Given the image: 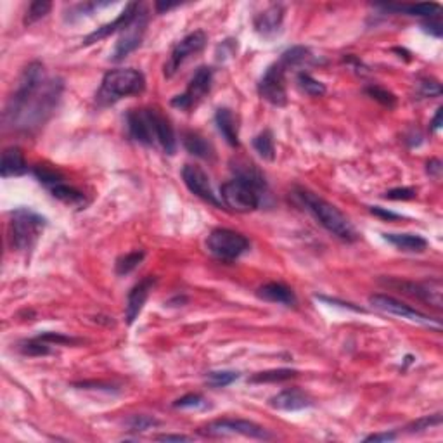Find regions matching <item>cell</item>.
Wrapping results in <instances>:
<instances>
[{"instance_id": "cell-15", "label": "cell", "mask_w": 443, "mask_h": 443, "mask_svg": "<svg viewBox=\"0 0 443 443\" xmlns=\"http://www.w3.org/2000/svg\"><path fill=\"white\" fill-rule=\"evenodd\" d=\"M393 288L400 289L405 295L412 296V298L422 299L428 302L429 305H435L436 308L442 306V288L440 282H407V281H390L388 282Z\"/></svg>"}, {"instance_id": "cell-5", "label": "cell", "mask_w": 443, "mask_h": 443, "mask_svg": "<svg viewBox=\"0 0 443 443\" xmlns=\"http://www.w3.org/2000/svg\"><path fill=\"white\" fill-rule=\"evenodd\" d=\"M220 197L222 203L237 213H250L260 206V190L236 177L222 186Z\"/></svg>"}, {"instance_id": "cell-12", "label": "cell", "mask_w": 443, "mask_h": 443, "mask_svg": "<svg viewBox=\"0 0 443 443\" xmlns=\"http://www.w3.org/2000/svg\"><path fill=\"white\" fill-rule=\"evenodd\" d=\"M203 433L208 436L241 435V436H248V438H257V440L270 438L267 429L255 424V422L246 421V419H218V421L210 422V424L203 429Z\"/></svg>"}, {"instance_id": "cell-48", "label": "cell", "mask_w": 443, "mask_h": 443, "mask_svg": "<svg viewBox=\"0 0 443 443\" xmlns=\"http://www.w3.org/2000/svg\"><path fill=\"white\" fill-rule=\"evenodd\" d=\"M440 172H442V163H440L438 159H431V161L428 163V173L438 177Z\"/></svg>"}, {"instance_id": "cell-14", "label": "cell", "mask_w": 443, "mask_h": 443, "mask_svg": "<svg viewBox=\"0 0 443 443\" xmlns=\"http://www.w3.org/2000/svg\"><path fill=\"white\" fill-rule=\"evenodd\" d=\"M182 180L187 186V189L194 194V196L201 197L206 203L213 204V206H222V201L218 199L217 194L211 189V182L208 173L204 172L201 166L197 165H186L182 168Z\"/></svg>"}, {"instance_id": "cell-10", "label": "cell", "mask_w": 443, "mask_h": 443, "mask_svg": "<svg viewBox=\"0 0 443 443\" xmlns=\"http://www.w3.org/2000/svg\"><path fill=\"white\" fill-rule=\"evenodd\" d=\"M146 26H148V12H146L144 6L141 8L139 14L135 16L134 21L127 26V28L121 32V37L118 39L117 46H115L113 54L109 59L118 63V61H124L125 57L130 56L135 49L142 43V39H144Z\"/></svg>"}, {"instance_id": "cell-11", "label": "cell", "mask_w": 443, "mask_h": 443, "mask_svg": "<svg viewBox=\"0 0 443 443\" xmlns=\"http://www.w3.org/2000/svg\"><path fill=\"white\" fill-rule=\"evenodd\" d=\"M204 46H206V33L201 32V30H197V32L190 33V35H187L186 39L180 40V42L172 49L165 66H163V73H165V77L172 78L173 75L180 70V66H182L190 56L201 52V50L204 49Z\"/></svg>"}, {"instance_id": "cell-2", "label": "cell", "mask_w": 443, "mask_h": 443, "mask_svg": "<svg viewBox=\"0 0 443 443\" xmlns=\"http://www.w3.org/2000/svg\"><path fill=\"white\" fill-rule=\"evenodd\" d=\"M296 196L327 233H331L338 239L346 241V243H353V241L359 239V234H357L355 227L352 226V222L335 204H331L329 201L322 199L315 193L306 189H298Z\"/></svg>"}, {"instance_id": "cell-8", "label": "cell", "mask_w": 443, "mask_h": 443, "mask_svg": "<svg viewBox=\"0 0 443 443\" xmlns=\"http://www.w3.org/2000/svg\"><path fill=\"white\" fill-rule=\"evenodd\" d=\"M211 81H213V71H211V68H197L196 73L190 78L189 85H187V90L184 92V94L173 97L172 106L173 108L182 109V111H189V109L196 108V106L203 101L204 95L210 92Z\"/></svg>"}, {"instance_id": "cell-46", "label": "cell", "mask_w": 443, "mask_h": 443, "mask_svg": "<svg viewBox=\"0 0 443 443\" xmlns=\"http://www.w3.org/2000/svg\"><path fill=\"white\" fill-rule=\"evenodd\" d=\"M395 438H397L395 433H376V435L367 436L366 442H391Z\"/></svg>"}, {"instance_id": "cell-20", "label": "cell", "mask_w": 443, "mask_h": 443, "mask_svg": "<svg viewBox=\"0 0 443 443\" xmlns=\"http://www.w3.org/2000/svg\"><path fill=\"white\" fill-rule=\"evenodd\" d=\"M26 170H28V166H26L25 156H23L21 149L12 146V148H8L4 152H2L0 173H2L4 179L23 175V173H26Z\"/></svg>"}, {"instance_id": "cell-22", "label": "cell", "mask_w": 443, "mask_h": 443, "mask_svg": "<svg viewBox=\"0 0 443 443\" xmlns=\"http://www.w3.org/2000/svg\"><path fill=\"white\" fill-rule=\"evenodd\" d=\"M233 172L236 179L244 180V182L251 184L253 187H257L260 193H264L267 189V182H265L264 173L258 170V166L255 163L246 161V159H236L233 166Z\"/></svg>"}, {"instance_id": "cell-29", "label": "cell", "mask_w": 443, "mask_h": 443, "mask_svg": "<svg viewBox=\"0 0 443 443\" xmlns=\"http://www.w3.org/2000/svg\"><path fill=\"white\" fill-rule=\"evenodd\" d=\"M253 148L262 158L267 159V161H272L275 158V144L272 132L264 130L262 134H258L253 141Z\"/></svg>"}, {"instance_id": "cell-30", "label": "cell", "mask_w": 443, "mask_h": 443, "mask_svg": "<svg viewBox=\"0 0 443 443\" xmlns=\"http://www.w3.org/2000/svg\"><path fill=\"white\" fill-rule=\"evenodd\" d=\"M295 369H274V371H265V373H258L255 376L250 377L251 383H282L296 377Z\"/></svg>"}, {"instance_id": "cell-7", "label": "cell", "mask_w": 443, "mask_h": 443, "mask_svg": "<svg viewBox=\"0 0 443 443\" xmlns=\"http://www.w3.org/2000/svg\"><path fill=\"white\" fill-rule=\"evenodd\" d=\"M156 108L132 109L127 115V130L130 139L144 146H158L156 137Z\"/></svg>"}, {"instance_id": "cell-31", "label": "cell", "mask_w": 443, "mask_h": 443, "mask_svg": "<svg viewBox=\"0 0 443 443\" xmlns=\"http://www.w3.org/2000/svg\"><path fill=\"white\" fill-rule=\"evenodd\" d=\"M146 253L144 251H132V253H127L125 257L118 258L117 262V274L118 275H127L130 272H134L139 265L144 260Z\"/></svg>"}, {"instance_id": "cell-21", "label": "cell", "mask_w": 443, "mask_h": 443, "mask_svg": "<svg viewBox=\"0 0 443 443\" xmlns=\"http://www.w3.org/2000/svg\"><path fill=\"white\" fill-rule=\"evenodd\" d=\"M258 298L265 299L270 303H279V305H296V296L291 288L281 284V282H268L258 289Z\"/></svg>"}, {"instance_id": "cell-4", "label": "cell", "mask_w": 443, "mask_h": 443, "mask_svg": "<svg viewBox=\"0 0 443 443\" xmlns=\"http://www.w3.org/2000/svg\"><path fill=\"white\" fill-rule=\"evenodd\" d=\"M46 227V218L30 208H18L11 215V241L19 251L32 250Z\"/></svg>"}, {"instance_id": "cell-50", "label": "cell", "mask_w": 443, "mask_h": 443, "mask_svg": "<svg viewBox=\"0 0 443 443\" xmlns=\"http://www.w3.org/2000/svg\"><path fill=\"white\" fill-rule=\"evenodd\" d=\"M177 6H180L179 2H156V11L165 12V11H170V9L177 8Z\"/></svg>"}, {"instance_id": "cell-38", "label": "cell", "mask_w": 443, "mask_h": 443, "mask_svg": "<svg viewBox=\"0 0 443 443\" xmlns=\"http://www.w3.org/2000/svg\"><path fill=\"white\" fill-rule=\"evenodd\" d=\"M366 92L371 95V97L376 99L377 102L386 106V108H395V104H397V97H395L390 90H386V88L373 85V87H367Z\"/></svg>"}, {"instance_id": "cell-45", "label": "cell", "mask_w": 443, "mask_h": 443, "mask_svg": "<svg viewBox=\"0 0 443 443\" xmlns=\"http://www.w3.org/2000/svg\"><path fill=\"white\" fill-rule=\"evenodd\" d=\"M371 211H373L374 215H377V217L386 218V220H398V218H400V215L393 213V211H388V210H384V208H380V206H373L371 208Z\"/></svg>"}, {"instance_id": "cell-44", "label": "cell", "mask_w": 443, "mask_h": 443, "mask_svg": "<svg viewBox=\"0 0 443 443\" xmlns=\"http://www.w3.org/2000/svg\"><path fill=\"white\" fill-rule=\"evenodd\" d=\"M422 28H424L426 32L431 33L433 37H438V39L442 37V33H443L442 21H440V16H435V19L429 18V23H424V25H422Z\"/></svg>"}, {"instance_id": "cell-32", "label": "cell", "mask_w": 443, "mask_h": 443, "mask_svg": "<svg viewBox=\"0 0 443 443\" xmlns=\"http://www.w3.org/2000/svg\"><path fill=\"white\" fill-rule=\"evenodd\" d=\"M296 81H298V87L302 88L305 94L312 95V97H320V95L326 94V85H324L322 81L315 80L312 75L299 73L298 78H296Z\"/></svg>"}, {"instance_id": "cell-47", "label": "cell", "mask_w": 443, "mask_h": 443, "mask_svg": "<svg viewBox=\"0 0 443 443\" xmlns=\"http://www.w3.org/2000/svg\"><path fill=\"white\" fill-rule=\"evenodd\" d=\"M158 442H189V436L186 435H159L156 436Z\"/></svg>"}, {"instance_id": "cell-27", "label": "cell", "mask_w": 443, "mask_h": 443, "mask_svg": "<svg viewBox=\"0 0 443 443\" xmlns=\"http://www.w3.org/2000/svg\"><path fill=\"white\" fill-rule=\"evenodd\" d=\"M49 190L52 193V196L56 197V199L63 201V203L70 204V206H81V204H85L83 193L75 189V187L68 186L66 182L56 184V186L50 187Z\"/></svg>"}, {"instance_id": "cell-16", "label": "cell", "mask_w": 443, "mask_h": 443, "mask_svg": "<svg viewBox=\"0 0 443 443\" xmlns=\"http://www.w3.org/2000/svg\"><path fill=\"white\" fill-rule=\"evenodd\" d=\"M141 8H142V4H139V2H130V4L124 9V12H121V14L118 16L113 23H108V25L101 26V28H97L95 32H92L90 35L85 39L83 43L85 46H92V43L99 42V40L106 39V37H109V35H113V33L124 32V30L127 28L132 21H134L135 16H137L139 11H141Z\"/></svg>"}, {"instance_id": "cell-24", "label": "cell", "mask_w": 443, "mask_h": 443, "mask_svg": "<svg viewBox=\"0 0 443 443\" xmlns=\"http://www.w3.org/2000/svg\"><path fill=\"white\" fill-rule=\"evenodd\" d=\"M182 144L190 155L203 159H211L215 156V149L206 137L193 130H187L182 134Z\"/></svg>"}, {"instance_id": "cell-17", "label": "cell", "mask_w": 443, "mask_h": 443, "mask_svg": "<svg viewBox=\"0 0 443 443\" xmlns=\"http://www.w3.org/2000/svg\"><path fill=\"white\" fill-rule=\"evenodd\" d=\"M155 284L156 279L149 275V277H144L142 281H139L137 284L130 289V293H128L127 296V308H125V319H127L128 326H132V324L135 322V319L139 317V313L142 312L144 303L148 302L149 293L152 291Z\"/></svg>"}, {"instance_id": "cell-3", "label": "cell", "mask_w": 443, "mask_h": 443, "mask_svg": "<svg viewBox=\"0 0 443 443\" xmlns=\"http://www.w3.org/2000/svg\"><path fill=\"white\" fill-rule=\"evenodd\" d=\"M146 88V78L144 75L134 68H127V70H111L104 75L99 87L97 94H95V102L101 108L111 106L115 102L121 101L128 95L142 94Z\"/></svg>"}, {"instance_id": "cell-1", "label": "cell", "mask_w": 443, "mask_h": 443, "mask_svg": "<svg viewBox=\"0 0 443 443\" xmlns=\"http://www.w3.org/2000/svg\"><path fill=\"white\" fill-rule=\"evenodd\" d=\"M61 94L63 81L47 78L43 64L39 61L30 63L4 109L6 127L21 132L42 127L57 108Z\"/></svg>"}, {"instance_id": "cell-43", "label": "cell", "mask_w": 443, "mask_h": 443, "mask_svg": "<svg viewBox=\"0 0 443 443\" xmlns=\"http://www.w3.org/2000/svg\"><path fill=\"white\" fill-rule=\"evenodd\" d=\"M386 199H395V201H407V199H414L415 197V190L408 189V187H398V189H391L384 194Z\"/></svg>"}, {"instance_id": "cell-41", "label": "cell", "mask_w": 443, "mask_h": 443, "mask_svg": "<svg viewBox=\"0 0 443 443\" xmlns=\"http://www.w3.org/2000/svg\"><path fill=\"white\" fill-rule=\"evenodd\" d=\"M39 338L42 342L49 343V345H73V343H78V339L71 338V336H64L61 333H43Z\"/></svg>"}, {"instance_id": "cell-18", "label": "cell", "mask_w": 443, "mask_h": 443, "mask_svg": "<svg viewBox=\"0 0 443 443\" xmlns=\"http://www.w3.org/2000/svg\"><path fill=\"white\" fill-rule=\"evenodd\" d=\"M268 404L277 411H302V408L312 407L313 400L308 393H305L299 388H289V390H284L272 397Z\"/></svg>"}, {"instance_id": "cell-19", "label": "cell", "mask_w": 443, "mask_h": 443, "mask_svg": "<svg viewBox=\"0 0 443 443\" xmlns=\"http://www.w3.org/2000/svg\"><path fill=\"white\" fill-rule=\"evenodd\" d=\"M215 124H217L218 132L226 142L233 148L239 146V134H237V120L229 108H220L215 115Z\"/></svg>"}, {"instance_id": "cell-9", "label": "cell", "mask_w": 443, "mask_h": 443, "mask_svg": "<svg viewBox=\"0 0 443 443\" xmlns=\"http://www.w3.org/2000/svg\"><path fill=\"white\" fill-rule=\"evenodd\" d=\"M258 94L262 99L270 102L272 106H282L288 104V90H286V68L281 63H274L265 75L262 77L260 83H258Z\"/></svg>"}, {"instance_id": "cell-35", "label": "cell", "mask_w": 443, "mask_h": 443, "mask_svg": "<svg viewBox=\"0 0 443 443\" xmlns=\"http://www.w3.org/2000/svg\"><path fill=\"white\" fill-rule=\"evenodd\" d=\"M50 8H52V4L50 2H46V0H37V2H32L28 8V11H26L25 14V25H33V23H37L39 19L46 18L47 14H49Z\"/></svg>"}, {"instance_id": "cell-13", "label": "cell", "mask_w": 443, "mask_h": 443, "mask_svg": "<svg viewBox=\"0 0 443 443\" xmlns=\"http://www.w3.org/2000/svg\"><path fill=\"white\" fill-rule=\"evenodd\" d=\"M369 303L380 312L388 313V315H397L402 317V319H407L411 322H417L422 324V326H435L440 327L438 322L428 317L426 313L419 312V310L412 308L411 305H405L402 303L400 299L393 298V296H386V295H373L369 298Z\"/></svg>"}, {"instance_id": "cell-23", "label": "cell", "mask_w": 443, "mask_h": 443, "mask_svg": "<svg viewBox=\"0 0 443 443\" xmlns=\"http://www.w3.org/2000/svg\"><path fill=\"white\" fill-rule=\"evenodd\" d=\"M284 19V9L282 6H272L267 11H264L262 14L257 16L255 19V28L262 35H274L279 32Z\"/></svg>"}, {"instance_id": "cell-49", "label": "cell", "mask_w": 443, "mask_h": 443, "mask_svg": "<svg viewBox=\"0 0 443 443\" xmlns=\"http://www.w3.org/2000/svg\"><path fill=\"white\" fill-rule=\"evenodd\" d=\"M442 115H443V108L436 109V115H435V118H433V121H431V128L435 132L442 128Z\"/></svg>"}, {"instance_id": "cell-42", "label": "cell", "mask_w": 443, "mask_h": 443, "mask_svg": "<svg viewBox=\"0 0 443 443\" xmlns=\"http://www.w3.org/2000/svg\"><path fill=\"white\" fill-rule=\"evenodd\" d=\"M440 94H442V87H440L438 81H419V95H421V97H438Z\"/></svg>"}, {"instance_id": "cell-28", "label": "cell", "mask_w": 443, "mask_h": 443, "mask_svg": "<svg viewBox=\"0 0 443 443\" xmlns=\"http://www.w3.org/2000/svg\"><path fill=\"white\" fill-rule=\"evenodd\" d=\"M310 59H312V54H310V50L305 49V47H302V46H296V47H291V49L286 50V52L281 56V61H279V63H281L282 66L288 70V68L302 66V64L308 63Z\"/></svg>"}, {"instance_id": "cell-37", "label": "cell", "mask_w": 443, "mask_h": 443, "mask_svg": "<svg viewBox=\"0 0 443 443\" xmlns=\"http://www.w3.org/2000/svg\"><path fill=\"white\" fill-rule=\"evenodd\" d=\"M208 400L203 397V395L199 393H189L186 395V397L179 398V400L173 404V407L175 408H194V411H201V408H206L208 407Z\"/></svg>"}, {"instance_id": "cell-34", "label": "cell", "mask_w": 443, "mask_h": 443, "mask_svg": "<svg viewBox=\"0 0 443 443\" xmlns=\"http://www.w3.org/2000/svg\"><path fill=\"white\" fill-rule=\"evenodd\" d=\"M19 352H21L23 355L42 357V355H49V353H52V350H50L49 343L42 342V339L37 336V338L28 339V342L19 343Z\"/></svg>"}, {"instance_id": "cell-40", "label": "cell", "mask_w": 443, "mask_h": 443, "mask_svg": "<svg viewBox=\"0 0 443 443\" xmlns=\"http://www.w3.org/2000/svg\"><path fill=\"white\" fill-rule=\"evenodd\" d=\"M440 422H442V417H440V414L426 415V417H421V419H417V421L411 422V424L407 426V431L408 433L424 431V429L433 428V426H438Z\"/></svg>"}, {"instance_id": "cell-33", "label": "cell", "mask_w": 443, "mask_h": 443, "mask_svg": "<svg viewBox=\"0 0 443 443\" xmlns=\"http://www.w3.org/2000/svg\"><path fill=\"white\" fill-rule=\"evenodd\" d=\"M239 380V373L236 371H211L206 374V383L213 388H226Z\"/></svg>"}, {"instance_id": "cell-26", "label": "cell", "mask_w": 443, "mask_h": 443, "mask_svg": "<svg viewBox=\"0 0 443 443\" xmlns=\"http://www.w3.org/2000/svg\"><path fill=\"white\" fill-rule=\"evenodd\" d=\"M384 9L388 11H397V12H405V14L411 16H426V18H435V16H440V4L436 2H426V4H408V6H384Z\"/></svg>"}, {"instance_id": "cell-25", "label": "cell", "mask_w": 443, "mask_h": 443, "mask_svg": "<svg viewBox=\"0 0 443 443\" xmlns=\"http://www.w3.org/2000/svg\"><path fill=\"white\" fill-rule=\"evenodd\" d=\"M383 236L388 243L407 253H422L428 248V241L419 234H383Z\"/></svg>"}, {"instance_id": "cell-6", "label": "cell", "mask_w": 443, "mask_h": 443, "mask_svg": "<svg viewBox=\"0 0 443 443\" xmlns=\"http://www.w3.org/2000/svg\"><path fill=\"white\" fill-rule=\"evenodd\" d=\"M206 248L218 260L233 262L250 248V241L243 234L236 233V230L215 229L208 236Z\"/></svg>"}, {"instance_id": "cell-39", "label": "cell", "mask_w": 443, "mask_h": 443, "mask_svg": "<svg viewBox=\"0 0 443 443\" xmlns=\"http://www.w3.org/2000/svg\"><path fill=\"white\" fill-rule=\"evenodd\" d=\"M127 426L130 431H146L149 428H155L158 426V421L155 417H149V415H132L130 419L127 421Z\"/></svg>"}, {"instance_id": "cell-36", "label": "cell", "mask_w": 443, "mask_h": 443, "mask_svg": "<svg viewBox=\"0 0 443 443\" xmlns=\"http://www.w3.org/2000/svg\"><path fill=\"white\" fill-rule=\"evenodd\" d=\"M33 173H35L37 179L40 180V184L47 186L49 189L52 186H56V184L64 182V177L61 175V173L57 172V170L49 168V166H37V168L33 170Z\"/></svg>"}]
</instances>
